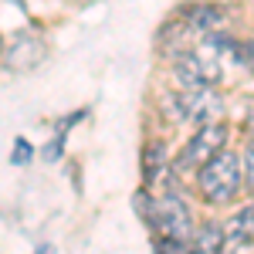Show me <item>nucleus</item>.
I'll use <instances>...</instances> for the list:
<instances>
[{
    "instance_id": "nucleus-1",
    "label": "nucleus",
    "mask_w": 254,
    "mask_h": 254,
    "mask_svg": "<svg viewBox=\"0 0 254 254\" xmlns=\"http://www.w3.org/2000/svg\"><path fill=\"white\" fill-rule=\"evenodd\" d=\"M244 176H241V156L220 149L214 159H207L196 173V187L207 203H227L234 200V193L241 190Z\"/></svg>"
},
{
    "instance_id": "nucleus-2",
    "label": "nucleus",
    "mask_w": 254,
    "mask_h": 254,
    "mask_svg": "<svg viewBox=\"0 0 254 254\" xmlns=\"http://www.w3.org/2000/svg\"><path fill=\"white\" fill-rule=\"evenodd\" d=\"M173 75L183 88H210L224 75V61L217 55V48L207 41V48H187L173 58Z\"/></svg>"
},
{
    "instance_id": "nucleus-3",
    "label": "nucleus",
    "mask_w": 254,
    "mask_h": 254,
    "mask_svg": "<svg viewBox=\"0 0 254 254\" xmlns=\"http://www.w3.org/2000/svg\"><path fill=\"white\" fill-rule=\"evenodd\" d=\"M149 227L159 231L163 237H170V241H190V237H193V217H190V207H187L176 193H163L159 200H153Z\"/></svg>"
},
{
    "instance_id": "nucleus-4",
    "label": "nucleus",
    "mask_w": 254,
    "mask_h": 254,
    "mask_svg": "<svg viewBox=\"0 0 254 254\" xmlns=\"http://www.w3.org/2000/svg\"><path fill=\"white\" fill-rule=\"evenodd\" d=\"M227 142V129L220 122H203L193 132V139L183 146V153L176 156V173H190V170H200L207 159H214Z\"/></svg>"
},
{
    "instance_id": "nucleus-5",
    "label": "nucleus",
    "mask_w": 254,
    "mask_h": 254,
    "mask_svg": "<svg viewBox=\"0 0 254 254\" xmlns=\"http://www.w3.org/2000/svg\"><path fill=\"white\" fill-rule=\"evenodd\" d=\"M173 102V116L183 119V122H220L224 116V98L210 92V88H183L180 95H170Z\"/></svg>"
},
{
    "instance_id": "nucleus-6",
    "label": "nucleus",
    "mask_w": 254,
    "mask_h": 254,
    "mask_svg": "<svg viewBox=\"0 0 254 254\" xmlns=\"http://www.w3.org/2000/svg\"><path fill=\"white\" fill-rule=\"evenodd\" d=\"M48 55V48H44V41L41 38H27V34H20L7 44V51H3V64L10 68V71H31V68H38L41 61Z\"/></svg>"
},
{
    "instance_id": "nucleus-7",
    "label": "nucleus",
    "mask_w": 254,
    "mask_h": 254,
    "mask_svg": "<svg viewBox=\"0 0 254 254\" xmlns=\"http://www.w3.org/2000/svg\"><path fill=\"white\" fill-rule=\"evenodd\" d=\"M187 27H193L200 34H217L220 27H224V10L214 7V3H196L193 10H190V17H187Z\"/></svg>"
},
{
    "instance_id": "nucleus-8",
    "label": "nucleus",
    "mask_w": 254,
    "mask_h": 254,
    "mask_svg": "<svg viewBox=\"0 0 254 254\" xmlns=\"http://www.w3.org/2000/svg\"><path fill=\"white\" fill-rule=\"evenodd\" d=\"M224 244H227V234L220 224H203L200 234H193V254H224Z\"/></svg>"
},
{
    "instance_id": "nucleus-9",
    "label": "nucleus",
    "mask_w": 254,
    "mask_h": 254,
    "mask_svg": "<svg viewBox=\"0 0 254 254\" xmlns=\"http://www.w3.org/2000/svg\"><path fill=\"white\" fill-rule=\"evenodd\" d=\"M224 234H227V244L251 241V237H254V203H251V207H244L241 214H234L227 224H224Z\"/></svg>"
},
{
    "instance_id": "nucleus-10",
    "label": "nucleus",
    "mask_w": 254,
    "mask_h": 254,
    "mask_svg": "<svg viewBox=\"0 0 254 254\" xmlns=\"http://www.w3.org/2000/svg\"><path fill=\"white\" fill-rule=\"evenodd\" d=\"M163 166H166V146L156 139V142H149L146 153H142V173H146V183H153Z\"/></svg>"
},
{
    "instance_id": "nucleus-11",
    "label": "nucleus",
    "mask_w": 254,
    "mask_h": 254,
    "mask_svg": "<svg viewBox=\"0 0 254 254\" xmlns=\"http://www.w3.org/2000/svg\"><path fill=\"white\" fill-rule=\"evenodd\" d=\"M241 176H244V183L254 190V139L241 149Z\"/></svg>"
},
{
    "instance_id": "nucleus-12",
    "label": "nucleus",
    "mask_w": 254,
    "mask_h": 254,
    "mask_svg": "<svg viewBox=\"0 0 254 254\" xmlns=\"http://www.w3.org/2000/svg\"><path fill=\"white\" fill-rule=\"evenodd\" d=\"M234 61L244 64L248 71H254V41H237L234 44Z\"/></svg>"
},
{
    "instance_id": "nucleus-13",
    "label": "nucleus",
    "mask_w": 254,
    "mask_h": 254,
    "mask_svg": "<svg viewBox=\"0 0 254 254\" xmlns=\"http://www.w3.org/2000/svg\"><path fill=\"white\" fill-rule=\"evenodd\" d=\"M156 251H159V254H193L190 248H187V241H170V237L159 244Z\"/></svg>"
},
{
    "instance_id": "nucleus-14",
    "label": "nucleus",
    "mask_w": 254,
    "mask_h": 254,
    "mask_svg": "<svg viewBox=\"0 0 254 254\" xmlns=\"http://www.w3.org/2000/svg\"><path fill=\"white\" fill-rule=\"evenodd\" d=\"M31 153H34V149H31V146H27V139H17V142H14V163H27V159H31Z\"/></svg>"
},
{
    "instance_id": "nucleus-15",
    "label": "nucleus",
    "mask_w": 254,
    "mask_h": 254,
    "mask_svg": "<svg viewBox=\"0 0 254 254\" xmlns=\"http://www.w3.org/2000/svg\"><path fill=\"white\" fill-rule=\"evenodd\" d=\"M248 132H251V139H254V109L248 112Z\"/></svg>"
},
{
    "instance_id": "nucleus-16",
    "label": "nucleus",
    "mask_w": 254,
    "mask_h": 254,
    "mask_svg": "<svg viewBox=\"0 0 254 254\" xmlns=\"http://www.w3.org/2000/svg\"><path fill=\"white\" fill-rule=\"evenodd\" d=\"M38 254H51V248H41V251Z\"/></svg>"
},
{
    "instance_id": "nucleus-17",
    "label": "nucleus",
    "mask_w": 254,
    "mask_h": 254,
    "mask_svg": "<svg viewBox=\"0 0 254 254\" xmlns=\"http://www.w3.org/2000/svg\"><path fill=\"white\" fill-rule=\"evenodd\" d=\"M0 55H3V38H0Z\"/></svg>"
}]
</instances>
